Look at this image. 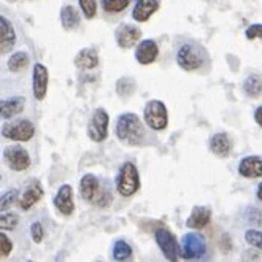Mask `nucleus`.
Segmentation results:
<instances>
[{
    "mask_svg": "<svg viewBox=\"0 0 262 262\" xmlns=\"http://www.w3.org/2000/svg\"><path fill=\"white\" fill-rule=\"evenodd\" d=\"M245 35L248 40L262 38V24H251L248 29L245 30Z\"/></svg>",
    "mask_w": 262,
    "mask_h": 262,
    "instance_id": "36",
    "label": "nucleus"
},
{
    "mask_svg": "<svg viewBox=\"0 0 262 262\" xmlns=\"http://www.w3.org/2000/svg\"><path fill=\"white\" fill-rule=\"evenodd\" d=\"M154 240H156L159 250L162 251V254H164V257L167 260L173 262V260H177L180 257L181 250H180V246L177 243L175 235L168 229H165V227L156 229V232H154Z\"/></svg>",
    "mask_w": 262,
    "mask_h": 262,
    "instance_id": "8",
    "label": "nucleus"
},
{
    "mask_svg": "<svg viewBox=\"0 0 262 262\" xmlns=\"http://www.w3.org/2000/svg\"><path fill=\"white\" fill-rule=\"evenodd\" d=\"M30 237H32V240L35 243H41L43 242V238H45V229H43L41 223L35 221V223L30 224Z\"/></svg>",
    "mask_w": 262,
    "mask_h": 262,
    "instance_id": "34",
    "label": "nucleus"
},
{
    "mask_svg": "<svg viewBox=\"0 0 262 262\" xmlns=\"http://www.w3.org/2000/svg\"><path fill=\"white\" fill-rule=\"evenodd\" d=\"M81 23V16L78 10L73 5H66L60 8V24L66 30H75Z\"/></svg>",
    "mask_w": 262,
    "mask_h": 262,
    "instance_id": "23",
    "label": "nucleus"
},
{
    "mask_svg": "<svg viewBox=\"0 0 262 262\" xmlns=\"http://www.w3.org/2000/svg\"><path fill=\"white\" fill-rule=\"evenodd\" d=\"M205 62V54L195 43H183L177 51V64L186 72L199 70Z\"/></svg>",
    "mask_w": 262,
    "mask_h": 262,
    "instance_id": "3",
    "label": "nucleus"
},
{
    "mask_svg": "<svg viewBox=\"0 0 262 262\" xmlns=\"http://www.w3.org/2000/svg\"><path fill=\"white\" fill-rule=\"evenodd\" d=\"M13 251V242L7 237L5 232L0 234V256L2 257H7L10 256Z\"/></svg>",
    "mask_w": 262,
    "mask_h": 262,
    "instance_id": "35",
    "label": "nucleus"
},
{
    "mask_svg": "<svg viewBox=\"0 0 262 262\" xmlns=\"http://www.w3.org/2000/svg\"><path fill=\"white\" fill-rule=\"evenodd\" d=\"M48 83H50V72L43 64L37 62L34 64L32 72V92L37 100H43L48 92Z\"/></svg>",
    "mask_w": 262,
    "mask_h": 262,
    "instance_id": "10",
    "label": "nucleus"
},
{
    "mask_svg": "<svg viewBox=\"0 0 262 262\" xmlns=\"http://www.w3.org/2000/svg\"><path fill=\"white\" fill-rule=\"evenodd\" d=\"M232 140L224 132H218L210 138V149L218 158H229L230 152H232Z\"/></svg>",
    "mask_w": 262,
    "mask_h": 262,
    "instance_id": "16",
    "label": "nucleus"
},
{
    "mask_svg": "<svg viewBox=\"0 0 262 262\" xmlns=\"http://www.w3.org/2000/svg\"><path fill=\"white\" fill-rule=\"evenodd\" d=\"M243 92L251 99H257L262 96V76L260 75H250L243 81Z\"/></svg>",
    "mask_w": 262,
    "mask_h": 262,
    "instance_id": "24",
    "label": "nucleus"
},
{
    "mask_svg": "<svg viewBox=\"0 0 262 262\" xmlns=\"http://www.w3.org/2000/svg\"><path fill=\"white\" fill-rule=\"evenodd\" d=\"M238 173L243 178H260L262 177V158L246 156L238 164Z\"/></svg>",
    "mask_w": 262,
    "mask_h": 262,
    "instance_id": "17",
    "label": "nucleus"
},
{
    "mask_svg": "<svg viewBox=\"0 0 262 262\" xmlns=\"http://www.w3.org/2000/svg\"><path fill=\"white\" fill-rule=\"evenodd\" d=\"M80 8L86 19H92L97 14V2L96 0H78Z\"/></svg>",
    "mask_w": 262,
    "mask_h": 262,
    "instance_id": "31",
    "label": "nucleus"
},
{
    "mask_svg": "<svg viewBox=\"0 0 262 262\" xmlns=\"http://www.w3.org/2000/svg\"><path fill=\"white\" fill-rule=\"evenodd\" d=\"M115 38L119 48L122 50H130L135 46V43L140 41L142 38V30L137 29L135 26H129V24H121L116 32H115Z\"/></svg>",
    "mask_w": 262,
    "mask_h": 262,
    "instance_id": "11",
    "label": "nucleus"
},
{
    "mask_svg": "<svg viewBox=\"0 0 262 262\" xmlns=\"http://www.w3.org/2000/svg\"><path fill=\"white\" fill-rule=\"evenodd\" d=\"M24 106H26V99L16 96L8 100H2V103H0V113H2L4 119H10L13 116L23 113Z\"/></svg>",
    "mask_w": 262,
    "mask_h": 262,
    "instance_id": "22",
    "label": "nucleus"
},
{
    "mask_svg": "<svg viewBox=\"0 0 262 262\" xmlns=\"http://www.w3.org/2000/svg\"><path fill=\"white\" fill-rule=\"evenodd\" d=\"M254 121H256L257 124L262 127V106H259V108H256V112H254Z\"/></svg>",
    "mask_w": 262,
    "mask_h": 262,
    "instance_id": "37",
    "label": "nucleus"
},
{
    "mask_svg": "<svg viewBox=\"0 0 262 262\" xmlns=\"http://www.w3.org/2000/svg\"><path fill=\"white\" fill-rule=\"evenodd\" d=\"M159 56V46L154 40H142L135 48V59L140 66H149Z\"/></svg>",
    "mask_w": 262,
    "mask_h": 262,
    "instance_id": "14",
    "label": "nucleus"
},
{
    "mask_svg": "<svg viewBox=\"0 0 262 262\" xmlns=\"http://www.w3.org/2000/svg\"><path fill=\"white\" fill-rule=\"evenodd\" d=\"M140 189V175L134 162H124L116 177V191L122 197H132Z\"/></svg>",
    "mask_w": 262,
    "mask_h": 262,
    "instance_id": "2",
    "label": "nucleus"
},
{
    "mask_svg": "<svg viewBox=\"0 0 262 262\" xmlns=\"http://www.w3.org/2000/svg\"><path fill=\"white\" fill-rule=\"evenodd\" d=\"M113 259L115 260H126L132 256V248L130 245L124 240H116L113 245V250H112Z\"/></svg>",
    "mask_w": 262,
    "mask_h": 262,
    "instance_id": "26",
    "label": "nucleus"
},
{
    "mask_svg": "<svg viewBox=\"0 0 262 262\" xmlns=\"http://www.w3.org/2000/svg\"><path fill=\"white\" fill-rule=\"evenodd\" d=\"M245 242L254 246L256 250L262 251V230L257 229H248L245 232Z\"/></svg>",
    "mask_w": 262,
    "mask_h": 262,
    "instance_id": "30",
    "label": "nucleus"
},
{
    "mask_svg": "<svg viewBox=\"0 0 262 262\" xmlns=\"http://www.w3.org/2000/svg\"><path fill=\"white\" fill-rule=\"evenodd\" d=\"M54 207L64 214V216H70L75 210V202H73V189L70 184H62L57 194L54 195Z\"/></svg>",
    "mask_w": 262,
    "mask_h": 262,
    "instance_id": "15",
    "label": "nucleus"
},
{
    "mask_svg": "<svg viewBox=\"0 0 262 262\" xmlns=\"http://www.w3.org/2000/svg\"><path fill=\"white\" fill-rule=\"evenodd\" d=\"M143 118L146 126L151 130H164L168 124V112H167V106L164 105V102L161 100H149L145 105V110H143Z\"/></svg>",
    "mask_w": 262,
    "mask_h": 262,
    "instance_id": "4",
    "label": "nucleus"
},
{
    "mask_svg": "<svg viewBox=\"0 0 262 262\" xmlns=\"http://www.w3.org/2000/svg\"><path fill=\"white\" fill-rule=\"evenodd\" d=\"M2 135L13 142H29L35 135V127L29 119H16L2 127Z\"/></svg>",
    "mask_w": 262,
    "mask_h": 262,
    "instance_id": "7",
    "label": "nucleus"
},
{
    "mask_svg": "<svg viewBox=\"0 0 262 262\" xmlns=\"http://www.w3.org/2000/svg\"><path fill=\"white\" fill-rule=\"evenodd\" d=\"M116 137L122 143L127 145H138L143 140L145 127L142 124L140 118L134 113H124L121 115L116 121Z\"/></svg>",
    "mask_w": 262,
    "mask_h": 262,
    "instance_id": "1",
    "label": "nucleus"
},
{
    "mask_svg": "<svg viewBox=\"0 0 262 262\" xmlns=\"http://www.w3.org/2000/svg\"><path fill=\"white\" fill-rule=\"evenodd\" d=\"M4 158L13 172H24L30 167V156H29L27 149H24L18 145L5 148Z\"/></svg>",
    "mask_w": 262,
    "mask_h": 262,
    "instance_id": "9",
    "label": "nucleus"
},
{
    "mask_svg": "<svg viewBox=\"0 0 262 262\" xmlns=\"http://www.w3.org/2000/svg\"><path fill=\"white\" fill-rule=\"evenodd\" d=\"M43 197V188L38 180H32L27 186L24 188L23 194H19L18 205L21 210L27 211L32 208L37 202H40V199Z\"/></svg>",
    "mask_w": 262,
    "mask_h": 262,
    "instance_id": "13",
    "label": "nucleus"
},
{
    "mask_svg": "<svg viewBox=\"0 0 262 262\" xmlns=\"http://www.w3.org/2000/svg\"><path fill=\"white\" fill-rule=\"evenodd\" d=\"M100 191H102V181L96 175H92V173L83 175L80 181V194L86 202L96 205L100 195Z\"/></svg>",
    "mask_w": 262,
    "mask_h": 262,
    "instance_id": "12",
    "label": "nucleus"
},
{
    "mask_svg": "<svg viewBox=\"0 0 262 262\" xmlns=\"http://www.w3.org/2000/svg\"><path fill=\"white\" fill-rule=\"evenodd\" d=\"M18 223H19V218L14 213H2V216H0V227H2V230L16 229Z\"/></svg>",
    "mask_w": 262,
    "mask_h": 262,
    "instance_id": "32",
    "label": "nucleus"
},
{
    "mask_svg": "<svg viewBox=\"0 0 262 262\" xmlns=\"http://www.w3.org/2000/svg\"><path fill=\"white\" fill-rule=\"evenodd\" d=\"M73 64L81 70H94L99 66V54L92 48H84L75 56Z\"/></svg>",
    "mask_w": 262,
    "mask_h": 262,
    "instance_id": "21",
    "label": "nucleus"
},
{
    "mask_svg": "<svg viewBox=\"0 0 262 262\" xmlns=\"http://www.w3.org/2000/svg\"><path fill=\"white\" fill-rule=\"evenodd\" d=\"M159 8L158 0H137L135 8L132 11V18L137 23H146Z\"/></svg>",
    "mask_w": 262,
    "mask_h": 262,
    "instance_id": "20",
    "label": "nucleus"
},
{
    "mask_svg": "<svg viewBox=\"0 0 262 262\" xmlns=\"http://www.w3.org/2000/svg\"><path fill=\"white\" fill-rule=\"evenodd\" d=\"M134 91H135V81L129 78V76H122V78L116 81V94L119 97H129L134 94Z\"/></svg>",
    "mask_w": 262,
    "mask_h": 262,
    "instance_id": "27",
    "label": "nucleus"
},
{
    "mask_svg": "<svg viewBox=\"0 0 262 262\" xmlns=\"http://www.w3.org/2000/svg\"><path fill=\"white\" fill-rule=\"evenodd\" d=\"M19 199V194L16 189H10L8 192H5L2 195V204H0V208H2V211H5L7 208H10L14 202H18Z\"/></svg>",
    "mask_w": 262,
    "mask_h": 262,
    "instance_id": "33",
    "label": "nucleus"
},
{
    "mask_svg": "<svg viewBox=\"0 0 262 262\" xmlns=\"http://www.w3.org/2000/svg\"><path fill=\"white\" fill-rule=\"evenodd\" d=\"M207 253V242L197 232H188L181 238V257L186 260L202 259Z\"/></svg>",
    "mask_w": 262,
    "mask_h": 262,
    "instance_id": "5",
    "label": "nucleus"
},
{
    "mask_svg": "<svg viewBox=\"0 0 262 262\" xmlns=\"http://www.w3.org/2000/svg\"><path fill=\"white\" fill-rule=\"evenodd\" d=\"M27 66H29V56L24 51H18V53L11 54V57L8 59V62H7L8 70L13 72V73H18V72L24 70Z\"/></svg>",
    "mask_w": 262,
    "mask_h": 262,
    "instance_id": "25",
    "label": "nucleus"
},
{
    "mask_svg": "<svg viewBox=\"0 0 262 262\" xmlns=\"http://www.w3.org/2000/svg\"><path fill=\"white\" fill-rule=\"evenodd\" d=\"M108 124H110V116L105 108H97L92 113L89 124H88V137L92 142L102 143L108 137Z\"/></svg>",
    "mask_w": 262,
    "mask_h": 262,
    "instance_id": "6",
    "label": "nucleus"
},
{
    "mask_svg": "<svg viewBox=\"0 0 262 262\" xmlns=\"http://www.w3.org/2000/svg\"><path fill=\"white\" fill-rule=\"evenodd\" d=\"M256 195H257V199L262 202V183H259V186H257V191H256Z\"/></svg>",
    "mask_w": 262,
    "mask_h": 262,
    "instance_id": "38",
    "label": "nucleus"
},
{
    "mask_svg": "<svg viewBox=\"0 0 262 262\" xmlns=\"http://www.w3.org/2000/svg\"><path fill=\"white\" fill-rule=\"evenodd\" d=\"M245 216V221L250 223L253 226H257V227H262V210L260 208H256V207H248L243 213Z\"/></svg>",
    "mask_w": 262,
    "mask_h": 262,
    "instance_id": "29",
    "label": "nucleus"
},
{
    "mask_svg": "<svg viewBox=\"0 0 262 262\" xmlns=\"http://www.w3.org/2000/svg\"><path fill=\"white\" fill-rule=\"evenodd\" d=\"M16 45V32L7 18H0V50L2 54L10 53Z\"/></svg>",
    "mask_w": 262,
    "mask_h": 262,
    "instance_id": "19",
    "label": "nucleus"
},
{
    "mask_svg": "<svg viewBox=\"0 0 262 262\" xmlns=\"http://www.w3.org/2000/svg\"><path fill=\"white\" fill-rule=\"evenodd\" d=\"M130 4V0H102V8L105 13L116 14L126 10Z\"/></svg>",
    "mask_w": 262,
    "mask_h": 262,
    "instance_id": "28",
    "label": "nucleus"
},
{
    "mask_svg": "<svg viewBox=\"0 0 262 262\" xmlns=\"http://www.w3.org/2000/svg\"><path fill=\"white\" fill-rule=\"evenodd\" d=\"M211 221V208L210 207H205V205H197L192 208L189 218L186 221V226L189 229H204L210 224Z\"/></svg>",
    "mask_w": 262,
    "mask_h": 262,
    "instance_id": "18",
    "label": "nucleus"
}]
</instances>
